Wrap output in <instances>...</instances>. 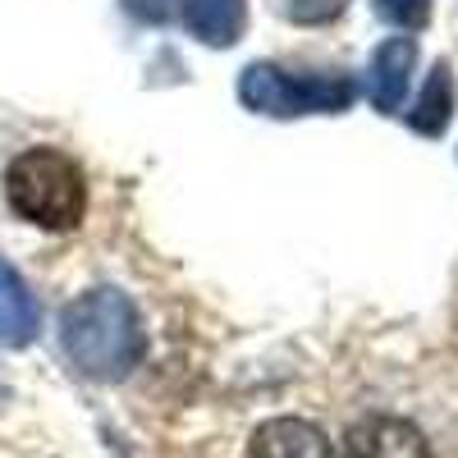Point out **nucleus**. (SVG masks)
Instances as JSON below:
<instances>
[{
  "label": "nucleus",
  "instance_id": "f257e3e1",
  "mask_svg": "<svg viewBox=\"0 0 458 458\" xmlns=\"http://www.w3.org/2000/svg\"><path fill=\"white\" fill-rule=\"evenodd\" d=\"M60 344L88 380H124L147 353V330L124 289H92L60 312Z\"/></svg>",
  "mask_w": 458,
  "mask_h": 458
},
{
  "label": "nucleus",
  "instance_id": "f03ea898",
  "mask_svg": "<svg viewBox=\"0 0 458 458\" xmlns=\"http://www.w3.org/2000/svg\"><path fill=\"white\" fill-rule=\"evenodd\" d=\"M5 198L14 216L37 229H73L88 211V183L73 157H64L55 147H32L10 161Z\"/></svg>",
  "mask_w": 458,
  "mask_h": 458
},
{
  "label": "nucleus",
  "instance_id": "7ed1b4c3",
  "mask_svg": "<svg viewBox=\"0 0 458 458\" xmlns=\"http://www.w3.org/2000/svg\"><path fill=\"white\" fill-rule=\"evenodd\" d=\"M239 101L257 114H276V120H293V114H339L353 106V83L344 73H308V79H293L280 64H248L239 73Z\"/></svg>",
  "mask_w": 458,
  "mask_h": 458
},
{
  "label": "nucleus",
  "instance_id": "20e7f679",
  "mask_svg": "<svg viewBox=\"0 0 458 458\" xmlns=\"http://www.w3.org/2000/svg\"><path fill=\"white\" fill-rule=\"evenodd\" d=\"M349 458H436L431 440L417 431L403 417H367V422L349 427V440H344Z\"/></svg>",
  "mask_w": 458,
  "mask_h": 458
},
{
  "label": "nucleus",
  "instance_id": "39448f33",
  "mask_svg": "<svg viewBox=\"0 0 458 458\" xmlns=\"http://www.w3.org/2000/svg\"><path fill=\"white\" fill-rule=\"evenodd\" d=\"M248 458H335V449L308 417H271L252 431Z\"/></svg>",
  "mask_w": 458,
  "mask_h": 458
},
{
  "label": "nucleus",
  "instance_id": "423d86ee",
  "mask_svg": "<svg viewBox=\"0 0 458 458\" xmlns=\"http://www.w3.org/2000/svg\"><path fill=\"white\" fill-rule=\"evenodd\" d=\"M412 64H417V42L412 37H390V42L376 47L371 69H367V88H371V101H376L380 114H399L408 79H412Z\"/></svg>",
  "mask_w": 458,
  "mask_h": 458
},
{
  "label": "nucleus",
  "instance_id": "0eeeda50",
  "mask_svg": "<svg viewBox=\"0 0 458 458\" xmlns=\"http://www.w3.org/2000/svg\"><path fill=\"white\" fill-rule=\"evenodd\" d=\"M37 298L28 293L23 276L0 257V349H23L37 339Z\"/></svg>",
  "mask_w": 458,
  "mask_h": 458
},
{
  "label": "nucleus",
  "instance_id": "6e6552de",
  "mask_svg": "<svg viewBox=\"0 0 458 458\" xmlns=\"http://www.w3.org/2000/svg\"><path fill=\"white\" fill-rule=\"evenodd\" d=\"M188 32L207 47H234L248 28V0H183Z\"/></svg>",
  "mask_w": 458,
  "mask_h": 458
},
{
  "label": "nucleus",
  "instance_id": "1a4fd4ad",
  "mask_svg": "<svg viewBox=\"0 0 458 458\" xmlns=\"http://www.w3.org/2000/svg\"><path fill=\"white\" fill-rule=\"evenodd\" d=\"M449 120H454V73L445 64H436L422 97H417V106L408 110V124L427 138H440L449 129Z\"/></svg>",
  "mask_w": 458,
  "mask_h": 458
},
{
  "label": "nucleus",
  "instance_id": "9d476101",
  "mask_svg": "<svg viewBox=\"0 0 458 458\" xmlns=\"http://www.w3.org/2000/svg\"><path fill=\"white\" fill-rule=\"evenodd\" d=\"M376 14L394 28H422L431 19V0H376Z\"/></svg>",
  "mask_w": 458,
  "mask_h": 458
},
{
  "label": "nucleus",
  "instance_id": "9b49d317",
  "mask_svg": "<svg viewBox=\"0 0 458 458\" xmlns=\"http://www.w3.org/2000/svg\"><path fill=\"white\" fill-rule=\"evenodd\" d=\"M344 5L349 0H289V19L293 23H330V19H339L344 14Z\"/></svg>",
  "mask_w": 458,
  "mask_h": 458
},
{
  "label": "nucleus",
  "instance_id": "f8f14e48",
  "mask_svg": "<svg viewBox=\"0 0 458 458\" xmlns=\"http://www.w3.org/2000/svg\"><path fill=\"white\" fill-rule=\"evenodd\" d=\"M179 5L183 0H124V10L142 23H170L179 14Z\"/></svg>",
  "mask_w": 458,
  "mask_h": 458
}]
</instances>
